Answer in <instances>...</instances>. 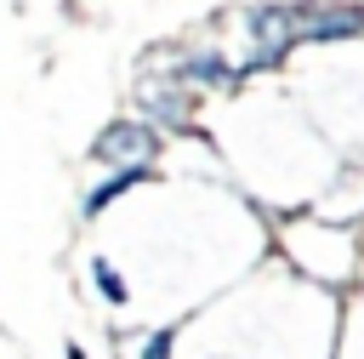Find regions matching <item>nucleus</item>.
Instances as JSON below:
<instances>
[{
  "instance_id": "f257e3e1",
  "label": "nucleus",
  "mask_w": 364,
  "mask_h": 359,
  "mask_svg": "<svg viewBox=\"0 0 364 359\" xmlns=\"http://www.w3.org/2000/svg\"><path fill=\"white\" fill-rule=\"evenodd\" d=\"M148 154H154V131L148 125H136V120H114L97 142H91V160H102V165H148Z\"/></svg>"
},
{
  "instance_id": "f03ea898",
  "label": "nucleus",
  "mask_w": 364,
  "mask_h": 359,
  "mask_svg": "<svg viewBox=\"0 0 364 359\" xmlns=\"http://www.w3.org/2000/svg\"><path fill=\"white\" fill-rule=\"evenodd\" d=\"M136 182H148V165H125V171H114V177H108L102 188H91V194H85V217L108 211V205H114V199H119L125 188H136Z\"/></svg>"
},
{
  "instance_id": "7ed1b4c3",
  "label": "nucleus",
  "mask_w": 364,
  "mask_h": 359,
  "mask_svg": "<svg viewBox=\"0 0 364 359\" xmlns=\"http://www.w3.org/2000/svg\"><path fill=\"white\" fill-rule=\"evenodd\" d=\"M341 34H358L353 11H318V17L301 11V40H341Z\"/></svg>"
},
{
  "instance_id": "20e7f679",
  "label": "nucleus",
  "mask_w": 364,
  "mask_h": 359,
  "mask_svg": "<svg viewBox=\"0 0 364 359\" xmlns=\"http://www.w3.org/2000/svg\"><path fill=\"white\" fill-rule=\"evenodd\" d=\"M91 279H97V291H102V302H114V308H119V302L131 296V285H125V274H119V268H114L108 256H97V262H91Z\"/></svg>"
},
{
  "instance_id": "39448f33",
  "label": "nucleus",
  "mask_w": 364,
  "mask_h": 359,
  "mask_svg": "<svg viewBox=\"0 0 364 359\" xmlns=\"http://www.w3.org/2000/svg\"><path fill=\"white\" fill-rule=\"evenodd\" d=\"M188 80H199V85H222V80H233V68L210 51V57H193V63H188Z\"/></svg>"
},
{
  "instance_id": "423d86ee",
  "label": "nucleus",
  "mask_w": 364,
  "mask_h": 359,
  "mask_svg": "<svg viewBox=\"0 0 364 359\" xmlns=\"http://www.w3.org/2000/svg\"><path fill=\"white\" fill-rule=\"evenodd\" d=\"M171 331H148V342H142V359H171Z\"/></svg>"
},
{
  "instance_id": "0eeeda50",
  "label": "nucleus",
  "mask_w": 364,
  "mask_h": 359,
  "mask_svg": "<svg viewBox=\"0 0 364 359\" xmlns=\"http://www.w3.org/2000/svg\"><path fill=\"white\" fill-rule=\"evenodd\" d=\"M68 359H85V348H80V342H68Z\"/></svg>"
}]
</instances>
